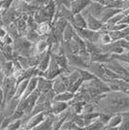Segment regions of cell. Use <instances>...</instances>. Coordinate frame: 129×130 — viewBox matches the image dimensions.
<instances>
[{"instance_id": "obj_1", "label": "cell", "mask_w": 129, "mask_h": 130, "mask_svg": "<svg viewBox=\"0 0 129 130\" xmlns=\"http://www.w3.org/2000/svg\"><path fill=\"white\" fill-rule=\"evenodd\" d=\"M129 111V95L120 91L106 93L95 104L94 112L99 114L118 115Z\"/></svg>"}, {"instance_id": "obj_2", "label": "cell", "mask_w": 129, "mask_h": 130, "mask_svg": "<svg viewBox=\"0 0 129 130\" xmlns=\"http://www.w3.org/2000/svg\"><path fill=\"white\" fill-rule=\"evenodd\" d=\"M81 14L83 15V17L86 19V25H87V28H88L89 30L98 32V31H101L103 29L104 24H103L99 20H97L96 18L92 17L91 15H89V14L86 13V11H83Z\"/></svg>"}, {"instance_id": "obj_3", "label": "cell", "mask_w": 129, "mask_h": 130, "mask_svg": "<svg viewBox=\"0 0 129 130\" xmlns=\"http://www.w3.org/2000/svg\"><path fill=\"white\" fill-rule=\"evenodd\" d=\"M86 70L89 73H91L93 76H95L97 79L104 81L106 79L105 76V66L104 64H100V63H95V62H89L88 67Z\"/></svg>"}, {"instance_id": "obj_4", "label": "cell", "mask_w": 129, "mask_h": 130, "mask_svg": "<svg viewBox=\"0 0 129 130\" xmlns=\"http://www.w3.org/2000/svg\"><path fill=\"white\" fill-rule=\"evenodd\" d=\"M47 116L48 115L43 112V113H40V114H37L35 115V116L30 117L28 119V120H27V122L22 126V128H23L24 130H32L33 128H35L36 126L40 124L44 119H46Z\"/></svg>"}, {"instance_id": "obj_5", "label": "cell", "mask_w": 129, "mask_h": 130, "mask_svg": "<svg viewBox=\"0 0 129 130\" xmlns=\"http://www.w3.org/2000/svg\"><path fill=\"white\" fill-rule=\"evenodd\" d=\"M91 1L88 0H76V1H72L71 2V9L70 11L73 16L81 14L86 8H87L90 5Z\"/></svg>"}, {"instance_id": "obj_6", "label": "cell", "mask_w": 129, "mask_h": 130, "mask_svg": "<svg viewBox=\"0 0 129 130\" xmlns=\"http://www.w3.org/2000/svg\"><path fill=\"white\" fill-rule=\"evenodd\" d=\"M37 89L40 93H48L53 89V81L45 79L44 77H38Z\"/></svg>"}, {"instance_id": "obj_7", "label": "cell", "mask_w": 129, "mask_h": 130, "mask_svg": "<svg viewBox=\"0 0 129 130\" xmlns=\"http://www.w3.org/2000/svg\"><path fill=\"white\" fill-rule=\"evenodd\" d=\"M53 91L55 95L60 94V93H63L65 91H68L67 90V87L65 85L64 81L62 79L61 75L58 76L57 78H55L54 81H53Z\"/></svg>"}, {"instance_id": "obj_8", "label": "cell", "mask_w": 129, "mask_h": 130, "mask_svg": "<svg viewBox=\"0 0 129 130\" xmlns=\"http://www.w3.org/2000/svg\"><path fill=\"white\" fill-rule=\"evenodd\" d=\"M112 59H113V55L110 54H106V53H100V54L90 55V62H95V63H100V64H104V63L107 64Z\"/></svg>"}, {"instance_id": "obj_9", "label": "cell", "mask_w": 129, "mask_h": 130, "mask_svg": "<svg viewBox=\"0 0 129 130\" xmlns=\"http://www.w3.org/2000/svg\"><path fill=\"white\" fill-rule=\"evenodd\" d=\"M54 115H49L40 124L36 126L35 128H33L32 130H52L53 129V125H54Z\"/></svg>"}, {"instance_id": "obj_10", "label": "cell", "mask_w": 129, "mask_h": 130, "mask_svg": "<svg viewBox=\"0 0 129 130\" xmlns=\"http://www.w3.org/2000/svg\"><path fill=\"white\" fill-rule=\"evenodd\" d=\"M51 59H52V54H51L50 51H49V52H47V53L42 56V58L40 60L39 64L37 65V70L40 71V72H42V73H45L46 71L48 70L49 66H50Z\"/></svg>"}, {"instance_id": "obj_11", "label": "cell", "mask_w": 129, "mask_h": 130, "mask_svg": "<svg viewBox=\"0 0 129 130\" xmlns=\"http://www.w3.org/2000/svg\"><path fill=\"white\" fill-rule=\"evenodd\" d=\"M69 107L68 103L59 102V101H53L52 102V114L54 116H58L61 113L65 112Z\"/></svg>"}, {"instance_id": "obj_12", "label": "cell", "mask_w": 129, "mask_h": 130, "mask_svg": "<svg viewBox=\"0 0 129 130\" xmlns=\"http://www.w3.org/2000/svg\"><path fill=\"white\" fill-rule=\"evenodd\" d=\"M71 24L73 25V27L75 29H85V28H87L86 19L83 17L82 14L75 15L74 18H73V22H72Z\"/></svg>"}, {"instance_id": "obj_13", "label": "cell", "mask_w": 129, "mask_h": 130, "mask_svg": "<svg viewBox=\"0 0 129 130\" xmlns=\"http://www.w3.org/2000/svg\"><path fill=\"white\" fill-rule=\"evenodd\" d=\"M123 120V118L121 114H118V115H114L112 116V118L110 119V120L108 121V123L105 125L106 128H116V127H118L120 123L122 122Z\"/></svg>"}, {"instance_id": "obj_14", "label": "cell", "mask_w": 129, "mask_h": 130, "mask_svg": "<svg viewBox=\"0 0 129 130\" xmlns=\"http://www.w3.org/2000/svg\"><path fill=\"white\" fill-rule=\"evenodd\" d=\"M53 58L54 59V61L56 62V64L58 65L59 67L63 70L67 71V68H68V60H67V57L64 54H56V55H52Z\"/></svg>"}, {"instance_id": "obj_15", "label": "cell", "mask_w": 129, "mask_h": 130, "mask_svg": "<svg viewBox=\"0 0 129 130\" xmlns=\"http://www.w3.org/2000/svg\"><path fill=\"white\" fill-rule=\"evenodd\" d=\"M76 34V30L75 28L73 27V25L71 23H68L67 26L65 27L64 31H63V34H62V38H63V41L64 42H69L71 41L73 37L75 36Z\"/></svg>"}, {"instance_id": "obj_16", "label": "cell", "mask_w": 129, "mask_h": 130, "mask_svg": "<svg viewBox=\"0 0 129 130\" xmlns=\"http://www.w3.org/2000/svg\"><path fill=\"white\" fill-rule=\"evenodd\" d=\"M0 51H1V53L4 55V57L7 61H13L15 59L14 58V50H13L12 45H4L3 48Z\"/></svg>"}, {"instance_id": "obj_17", "label": "cell", "mask_w": 129, "mask_h": 130, "mask_svg": "<svg viewBox=\"0 0 129 130\" xmlns=\"http://www.w3.org/2000/svg\"><path fill=\"white\" fill-rule=\"evenodd\" d=\"M74 94L71 93L70 91H65L63 93H60L55 95L54 98V101H59V102H65V103H69L70 101L73 100Z\"/></svg>"}, {"instance_id": "obj_18", "label": "cell", "mask_w": 129, "mask_h": 130, "mask_svg": "<svg viewBox=\"0 0 129 130\" xmlns=\"http://www.w3.org/2000/svg\"><path fill=\"white\" fill-rule=\"evenodd\" d=\"M51 25H50V23L49 22H44V23H40V24H38L37 28H36V32L37 34L40 36V37H42L44 35H48L50 31H51Z\"/></svg>"}, {"instance_id": "obj_19", "label": "cell", "mask_w": 129, "mask_h": 130, "mask_svg": "<svg viewBox=\"0 0 129 130\" xmlns=\"http://www.w3.org/2000/svg\"><path fill=\"white\" fill-rule=\"evenodd\" d=\"M76 69V68H75ZM77 71L79 72L80 74V78L84 81V83H86V82H90L92 80H95L97 79L95 76H93L91 73H89L87 70H84V69H77Z\"/></svg>"}, {"instance_id": "obj_20", "label": "cell", "mask_w": 129, "mask_h": 130, "mask_svg": "<svg viewBox=\"0 0 129 130\" xmlns=\"http://www.w3.org/2000/svg\"><path fill=\"white\" fill-rule=\"evenodd\" d=\"M25 38L32 44H36L37 42H39L41 40V37L37 34V32L35 30H31V29H28L27 33L25 35Z\"/></svg>"}, {"instance_id": "obj_21", "label": "cell", "mask_w": 129, "mask_h": 130, "mask_svg": "<svg viewBox=\"0 0 129 130\" xmlns=\"http://www.w3.org/2000/svg\"><path fill=\"white\" fill-rule=\"evenodd\" d=\"M104 128H105V125L102 122H100L97 119L93 120L89 125H87L85 130H104Z\"/></svg>"}, {"instance_id": "obj_22", "label": "cell", "mask_w": 129, "mask_h": 130, "mask_svg": "<svg viewBox=\"0 0 129 130\" xmlns=\"http://www.w3.org/2000/svg\"><path fill=\"white\" fill-rule=\"evenodd\" d=\"M99 42L101 43V45H109V44L112 43V39H111V37H110V35H109V33H108L107 31H106V32L103 31V33L100 34Z\"/></svg>"}, {"instance_id": "obj_23", "label": "cell", "mask_w": 129, "mask_h": 130, "mask_svg": "<svg viewBox=\"0 0 129 130\" xmlns=\"http://www.w3.org/2000/svg\"><path fill=\"white\" fill-rule=\"evenodd\" d=\"M113 59L118 60L122 63L129 64V53H124V54H118V55H113Z\"/></svg>"}, {"instance_id": "obj_24", "label": "cell", "mask_w": 129, "mask_h": 130, "mask_svg": "<svg viewBox=\"0 0 129 130\" xmlns=\"http://www.w3.org/2000/svg\"><path fill=\"white\" fill-rule=\"evenodd\" d=\"M22 127V119H18L11 122L6 130H18Z\"/></svg>"}, {"instance_id": "obj_25", "label": "cell", "mask_w": 129, "mask_h": 130, "mask_svg": "<svg viewBox=\"0 0 129 130\" xmlns=\"http://www.w3.org/2000/svg\"><path fill=\"white\" fill-rule=\"evenodd\" d=\"M119 130H129V119H123L120 125L118 126Z\"/></svg>"}, {"instance_id": "obj_26", "label": "cell", "mask_w": 129, "mask_h": 130, "mask_svg": "<svg viewBox=\"0 0 129 130\" xmlns=\"http://www.w3.org/2000/svg\"><path fill=\"white\" fill-rule=\"evenodd\" d=\"M2 42H3V44L4 45H13V43H14V40L7 34L4 38L2 39Z\"/></svg>"}, {"instance_id": "obj_27", "label": "cell", "mask_w": 129, "mask_h": 130, "mask_svg": "<svg viewBox=\"0 0 129 130\" xmlns=\"http://www.w3.org/2000/svg\"><path fill=\"white\" fill-rule=\"evenodd\" d=\"M6 35H7V32H6L5 27L3 26V25H0V39L2 40Z\"/></svg>"}, {"instance_id": "obj_28", "label": "cell", "mask_w": 129, "mask_h": 130, "mask_svg": "<svg viewBox=\"0 0 129 130\" xmlns=\"http://www.w3.org/2000/svg\"><path fill=\"white\" fill-rule=\"evenodd\" d=\"M3 101H4V94H3V90L0 87V107L2 109V105H3Z\"/></svg>"}, {"instance_id": "obj_29", "label": "cell", "mask_w": 129, "mask_h": 130, "mask_svg": "<svg viewBox=\"0 0 129 130\" xmlns=\"http://www.w3.org/2000/svg\"><path fill=\"white\" fill-rule=\"evenodd\" d=\"M4 79H5V77H4V75L0 72V87H2V85H3V82H4Z\"/></svg>"}, {"instance_id": "obj_30", "label": "cell", "mask_w": 129, "mask_h": 130, "mask_svg": "<svg viewBox=\"0 0 129 130\" xmlns=\"http://www.w3.org/2000/svg\"><path fill=\"white\" fill-rule=\"evenodd\" d=\"M121 116H122L123 119H129V111L128 112H125V113H122Z\"/></svg>"}, {"instance_id": "obj_31", "label": "cell", "mask_w": 129, "mask_h": 130, "mask_svg": "<svg viewBox=\"0 0 129 130\" xmlns=\"http://www.w3.org/2000/svg\"><path fill=\"white\" fill-rule=\"evenodd\" d=\"M104 130H118V127H116V128H104Z\"/></svg>"}, {"instance_id": "obj_32", "label": "cell", "mask_w": 129, "mask_h": 130, "mask_svg": "<svg viewBox=\"0 0 129 130\" xmlns=\"http://www.w3.org/2000/svg\"><path fill=\"white\" fill-rule=\"evenodd\" d=\"M2 2L3 1H0V12L2 11Z\"/></svg>"}, {"instance_id": "obj_33", "label": "cell", "mask_w": 129, "mask_h": 130, "mask_svg": "<svg viewBox=\"0 0 129 130\" xmlns=\"http://www.w3.org/2000/svg\"><path fill=\"white\" fill-rule=\"evenodd\" d=\"M125 51H127V53H129V47H128V48H127L126 50H125Z\"/></svg>"}, {"instance_id": "obj_34", "label": "cell", "mask_w": 129, "mask_h": 130, "mask_svg": "<svg viewBox=\"0 0 129 130\" xmlns=\"http://www.w3.org/2000/svg\"><path fill=\"white\" fill-rule=\"evenodd\" d=\"M0 113H1V107H0Z\"/></svg>"}, {"instance_id": "obj_35", "label": "cell", "mask_w": 129, "mask_h": 130, "mask_svg": "<svg viewBox=\"0 0 129 130\" xmlns=\"http://www.w3.org/2000/svg\"><path fill=\"white\" fill-rule=\"evenodd\" d=\"M0 130H2V129H0Z\"/></svg>"}]
</instances>
